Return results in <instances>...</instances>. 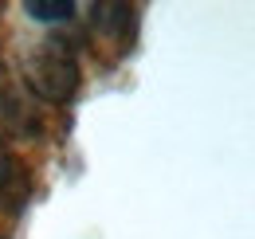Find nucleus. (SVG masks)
Wrapping results in <instances>:
<instances>
[{
  "instance_id": "nucleus-2",
  "label": "nucleus",
  "mask_w": 255,
  "mask_h": 239,
  "mask_svg": "<svg viewBox=\"0 0 255 239\" xmlns=\"http://www.w3.org/2000/svg\"><path fill=\"white\" fill-rule=\"evenodd\" d=\"M91 12H95V16H91V28H95L106 43H114L118 51H126L129 43H133L137 12H133L129 4H95Z\"/></svg>"
},
{
  "instance_id": "nucleus-1",
  "label": "nucleus",
  "mask_w": 255,
  "mask_h": 239,
  "mask_svg": "<svg viewBox=\"0 0 255 239\" xmlns=\"http://www.w3.org/2000/svg\"><path fill=\"white\" fill-rule=\"evenodd\" d=\"M79 79H83V71H79V59L67 39H43L24 55V83L43 102H55V106L71 102L79 90Z\"/></svg>"
},
{
  "instance_id": "nucleus-3",
  "label": "nucleus",
  "mask_w": 255,
  "mask_h": 239,
  "mask_svg": "<svg viewBox=\"0 0 255 239\" xmlns=\"http://www.w3.org/2000/svg\"><path fill=\"white\" fill-rule=\"evenodd\" d=\"M28 196V180L24 169L12 161V153L0 145V208H20V200Z\"/></svg>"
},
{
  "instance_id": "nucleus-4",
  "label": "nucleus",
  "mask_w": 255,
  "mask_h": 239,
  "mask_svg": "<svg viewBox=\"0 0 255 239\" xmlns=\"http://www.w3.org/2000/svg\"><path fill=\"white\" fill-rule=\"evenodd\" d=\"M24 12L39 20V24H59V20H71L75 16V4L71 0H28Z\"/></svg>"
}]
</instances>
